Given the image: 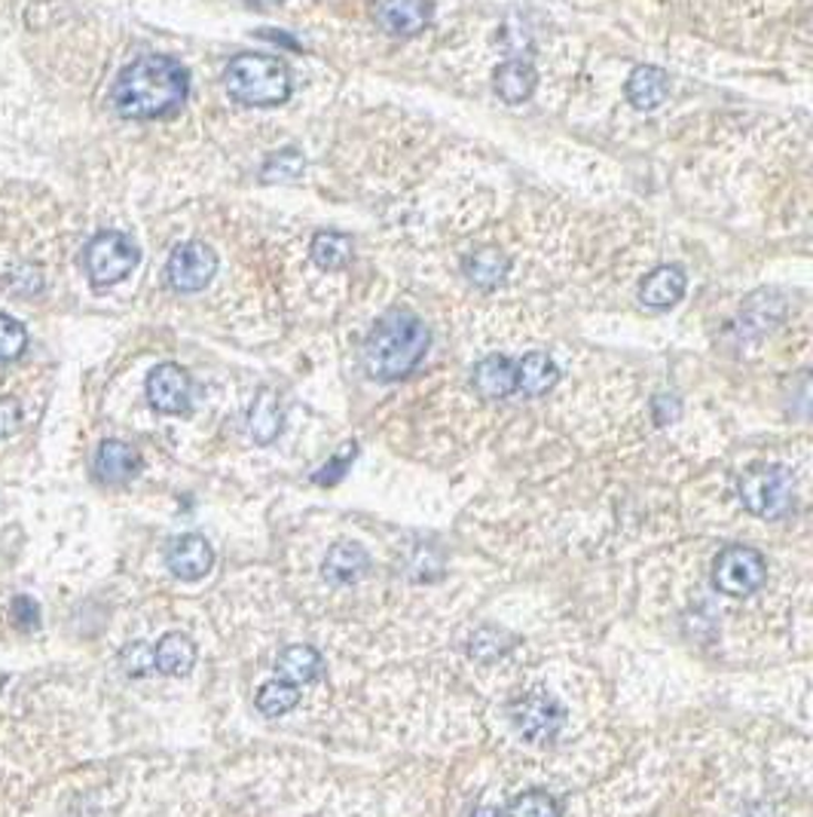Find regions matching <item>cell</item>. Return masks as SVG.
<instances>
[{
  "label": "cell",
  "mask_w": 813,
  "mask_h": 817,
  "mask_svg": "<svg viewBox=\"0 0 813 817\" xmlns=\"http://www.w3.org/2000/svg\"><path fill=\"white\" fill-rule=\"evenodd\" d=\"M191 92L184 64L172 55H141L116 78L111 102L126 120H156L178 111Z\"/></svg>",
  "instance_id": "1"
},
{
  "label": "cell",
  "mask_w": 813,
  "mask_h": 817,
  "mask_svg": "<svg viewBox=\"0 0 813 817\" xmlns=\"http://www.w3.org/2000/svg\"><path fill=\"white\" fill-rule=\"evenodd\" d=\"M432 334L413 313L392 309L385 313L364 340V368L373 380L394 384L404 380L429 353Z\"/></svg>",
  "instance_id": "2"
},
{
  "label": "cell",
  "mask_w": 813,
  "mask_h": 817,
  "mask_svg": "<svg viewBox=\"0 0 813 817\" xmlns=\"http://www.w3.org/2000/svg\"><path fill=\"white\" fill-rule=\"evenodd\" d=\"M224 86L229 99L251 108H272L288 102L291 95V71L276 55L264 52H241L224 71Z\"/></svg>",
  "instance_id": "3"
},
{
  "label": "cell",
  "mask_w": 813,
  "mask_h": 817,
  "mask_svg": "<svg viewBox=\"0 0 813 817\" xmlns=\"http://www.w3.org/2000/svg\"><path fill=\"white\" fill-rule=\"evenodd\" d=\"M740 502L752 511L755 518H786L792 511V474L783 466L764 462V466H752L740 474L738 481Z\"/></svg>",
  "instance_id": "4"
},
{
  "label": "cell",
  "mask_w": 813,
  "mask_h": 817,
  "mask_svg": "<svg viewBox=\"0 0 813 817\" xmlns=\"http://www.w3.org/2000/svg\"><path fill=\"white\" fill-rule=\"evenodd\" d=\"M508 716L514 732L521 735L526 744H535V747H547L554 744L563 728V719H566V711L563 704L547 695L545 690H533V692H521L514 702L508 704Z\"/></svg>",
  "instance_id": "5"
},
{
  "label": "cell",
  "mask_w": 813,
  "mask_h": 817,
  "mask_svg": "<svg viewBox=\"0 0 813 817\" xmlns=\"http://www.w3.org/2000/svg\"><path fill=\"white\" fill-rule=\"evenodd\" d=\"M138 245L116 231H104L99 236H92L86 252H83L86 276H90L95 288H107V285L123 282L132 269L138 267Z\"/></svg>",
  "instance_id": "6"
},
{
  "label": "cell",
  "mask_w": 813,
  "mask_h": 817,
  "mask_svg": "<svg viewBox=\"0 0 813 817\" xmlns=\"http://www.w3.org/2000/svg\"><path fill=\"white\" fill-rule=\"evenodd\" d=\"M768 579V563L755 549L747 545H728L712 561V585L722 591L724 598H752Z\"/></svg>",
  "instance_id": "7"
},
{
  "label": "cell",
  "mask_w": 813,
  "mask_h": 817,
  "mask_svg": "<svg viewBox=\"0 0 813 817\" xmlns=\"http://www.w3.org/2000/svg\"><path fill=\"white\" fill-rule=\"evenodd\" d=\"M217 255L212 245L184 243L168 257V282L181 294L203 292L208 282L215 279Z\"/></svg>",
  "instance_id": "8"
},
{
  "label": "cell",
  "mask_w": 813,
  "mask_h": 817,
  "mask_svg": "<svg viewBox=\"0 0 813 817\" xmlns=\"http://www.w3.org/2000/svg\"><path fill=\"white\" fill-rule=\"evenodd\" d=\"M147 401L153 410L159 413H187L193 405V380L181 365H156L147 377Z\"/></svg>",
  "instance_id": "9"
},
{
  "label": "cell",
  "mask_w": 813,
  "mask_h": 817,
  "mask_svg": "<svg viewBox=\"0 0 813 817\" xmlns=\"http://www.w3.org/2000/svg\"><path fill=\"white\" fill-rule=\"evenodd\" d=\"M166 563L178 579L196 582V579L212 573V566H215V549L199 533H184V537L172 539V545L166 551Z\"/></svg>",
  "instance_id": "10"
},
{
  "label": "cell",
  "mask_w": 813,
  "mask_h": 817,
  "mask_svg": "<svg viewBox=\"0 0 813 817\" xmlns=\"http://www.w3.org/2000/svg\"><path fill=\"white\" fill-rule=\"evenodd\" d=\"M432 0H380L377 3V25L394 38L420 34L422 28L432 22Z\"/></svg>",
  "instance_id": "11"
},
{
  "label": "cell",
  "mask_w": 813,
  "mask_h": 817,
  "mask_svg": "<svg viewBox=\"0 0 813 817\" xmlns=\"http://www.w3.org/2000/svg\"><path fill=\"white\" fill-rule=\"evenodd\" d=\"M141 472V453L120 438H107L95 453V474L104 484H126Z\"/></svg>",
  "instance_id": "12"
},
{
  "label": "cell",
  "mask_w": 813,
  "mask_h": 817,
  "mask_svg": "<svg viewBox=\"0 0 813 817\" xmlns=\"http://www.w3.org/2000/svg\"><path fill=\"white\" fill-rule=\"evenodd\" d=\"M370 570V554L356 542H337L321 563V573L333 585H352Z\"/></svg>",
  "instance_id": "13"
},
{
  "label": "cell",
  "mask_w": 813,
  "mask_h": 817,
  "mask_svg": "<svg viewBox=\"0 0 813 817\" xmlns=\"http://www.w3.org/2000/svg\"><path fill=\"white\" fill-rule=\"evenodd\" d=\"M474 389L490 401L517 392V365L508 356H486L474 368Z\"/></svg>",
  "instance_id": "14"
},
{
  "label": "cell",
  "mask_w": 813,
  "mask_h": 817,
  "mask_svg": "<svg viewBox=\"0 0 813 817\" xmlns=\"http://www.w3.org/2000/svg\"><path fill=\"white\" fill-rule=\"evenodd\" d=\"M682 294H686V273L676 264L651 269L639 285V297L651 309H670L673 304H679Z\"/></svg>",
  "instance_id": "15"
},
{
  "label": "cell",
  "mask_w": 813,
  "mask_h": 817,
  "mask_svg": "<svg viewBox=\"0 0 813 817\" xmlns=\"http://www.w3.org/2000/svg\"><path fill=\"white\" fill-rule=\"evenodd\" d=\"M153 664L166 677H187L196 664V643L184 631H168L166 637L153 646Z\"/></svg>",
  "instance_id": "16"
},
{
  "label": "cell",
  "mask_w": 813,
  "mask_h": 817,
  "mask_svg": "<svg viewBox=\"0 0 813 817\" xmlns=\"http://www.w3.org/2000/svg\"><path fill=\"white\" fill-rule=\"evenodd\" d=\"M276 671H279L281 680H288L294 686L300 683H316L325 671V658L316 646H306V643H294V646H285L276 658Z\"/></svg>",
  "instance_id": "17"
},
{
  "label": "cell",
  "mask_w": 813,
  "mask_h": 817,
  "mask_svg": "<svg viewBox=\"0 0 813 817\" xmlns=\"http://www.w3.org/2000/svg\"><path fill=\"white\" fill-rule=\"evenodd\" d=\"M667 92H670V80L655 64H639L634 74H630V80H627V99H630L636 111H655V108H661Z\"/></svg>",
  "instance_id": "18"
},
{
  "label": "cell",
  "mask_w": 813,
  "mask_h": 817,
  "mask_svg": "<svg viewBox=\"0 0 813 817\" xmlns=\"http://www.w3.org/2000/svg\"><path fill=\"white\" fill-rule=\"evenodd\" d=\"M535 83H538V74H535L533 64L523 62V59H508V62L496 68L493 90H496V95L502 102L521 104L533 95Z\"/></svg>",
  "instance_id": "19"
},
{
  "label": "cell",
  "mask_w": 813,
  "mask_h": 817,
  "mask_svg": "<svg viewBox=\"0 0 813 817\" xmlns=\"http://www.w3.org/2000/svg\"><path fill=\"white\" fill-rule=\"evenodd\" d=\"M559 380V368L554 365V358L545 353H529L517 361V392L526 398H538L550 392Z\"/></svg>",
  "instance_id": "20"
},
{
  "label": "cell",
  "mask_w": 813,
  "mask_h": 817,
  "mask_svg": "<svg viewBox=\"0 0 813 817\" xmlns=\"http://www.w3.org/2000/svg\"><path fill=\"white\" fill-rule=\"evenodd\" d=\"M281 426H285V413H281L279 396L272 389H260L248 410V432L257 445H272L281 435Z\"/></svg>",
  "instance_id": "21"
},
{
  "label": "cell",
  "mask_w": 813,
  "mask_h": 817,
  "mask_svg": "<svg viewBox=\"0 0 813 817\" xmlns=\"http://www.w3.org/2000/svg\"><path fill=\"white\" fill-rule=\"evenodd\" d=\"M508 257H505V252H498V248H477L474 255L465 257V276H469V282H474L477 288H496L498 282L505 279L508 276Z\"/></svg>",
  "instance_id": "22"
},
{
  "label": "cell",
  "mask_w": 813,
  "mask_h": 817,
  "mask_svg": "<svg viewBox=\"0 0 813 817\" xmlns=\"http://www.w3.org/2000/svg\"><path fill=\"white\" fill-rule=\"evenodd\" d=\"M309 252L321 269H346L352 264V236L340 231H321L312 236Z\"/></svg>",
  "instance_id": "23"
},
{
  "label": "cell",
  "mask_w": 813,
  "mask_h": 817,
  "mask_svg": "<svg viewBox=\"0 0 813 817\" xmlns=\"http://www.w3.org/2000/svg\"><path fill=\"white\" fill-rule=\"evenodd\" d=\"M255 704L260 714L269 716V719H276V716L291 714L294 707L300 704V690H297L294 683H288V680L272 677L257 690Z\"/></svg>",
  "instance_id": "24"
},
{
  "label": "cell",
  "mask_w": 813,
  "mask_h": 817,
  "mask_svg": "<svg viewBox=\"0 0 813 817\" xmlns=\"http://www.w3.org/2000/svg\"><path fill=\"white\" fill-rule=\"evenodd\" d=\"M511 643H514V640H511L508 631H502V627L493 625L477 627L474 637L469 640V655L474 662L490 664L496 662V658H502V655H508Z\"/></svg>",
  "instance_id": "25"
},
{
  "label": "cell",
  "mask_w": 813,
  "mask_h": 817,
  "mask_svg": "<svg viewBox=\"0 0 813 817\" xmlns=\"http://www.w3.org/2000/svg\"><path fill=\"white\" fill-rule=\"evenodd\" d=\"M505 817H563V811H559V805L554 796H547V793L542 790H533L517 796V799L511 803L508 815Z\"/></svg>",
  "instance_id": "26"
},
{
  "label": "cell",
  "mask_w": 813,
  "mask_h": 817,
  "mask_svg": "<svg viewBox=\"0 0 813 817\" xmlns=\"http://www.w3.org/2000/svg\"><path fill=\"white\" fill-rule=\"evenodd\" d=\"M306 166V160L300 151H294V147H288V151H281V154L276 156H269L267 163H264V172H260V178L264 181H294V178H300V172H303Z\"/></svg>",
  "instance_id": "27"
},
{
  "label": "cell",
  "mask_w": 813,
  "mask_h": 817,
  "mask_svg": "<svg viewBox=\"0 0 813 817\" xmlns=\"http://www.w3.org/2000/svg\"><path fill=\"white\" fill-rule=\"evenodd\" d=\"M25 325L0 313V361H16V358L25 353Z\"/></svg>",
  "instance_id": "28"
},
{
  "label": "cell",
  "mask_w": 813,
  "mask_h": 817,
  "mask_svg": "<svg viewBox=\"0 0 813 817\" xmlns=\"http://www.w3.org/2000/svg\"><path fill=\"white\" fill-rule=\"evenodd\" d=\"M120 664H123V671H126L128 677L151 674V671H156V664H153V646H147V643H128L123 655H120Z\"/></svg>",
  "instance_id": "29"
},
{
  "label": "cell",
  "mask_w": 813,
  "mask_h": 817,
  "mask_svg": "<svg viewBox=\"0 0 813 817\" xmlns=\"http://www.w3.org/2000/svg\"><path fill=\"white\" fill-rule=\"evenodd\" d=\"M356 453H358V445H346L337 457H333L325 469H318L316 472V484H337L340 478L346 474V469L352 466V460H356Z\"/></svg>",
  "instance_id": "30"
},
{
  "label": "cell",
  "mask_w": 813,
  "mask_h": 817,
  "mask_svg": "<svg viewBox=\"0 0 813 817\" xmlns=\"http://www.w3.org/2000/svg\"><path fill=\"white\" fill-rule=\"evenodd\" d=\"M22 429V405L16 398H0V438H10Z\"/></svg>",
  "instance_id": "31"
},
{
  "label": "cell",
  "mask_w": 813,
  "mask_h": 817,
  "mask_svg": "<svg viewBox=\"0 0 813 817\" xmlns=\"http://www.w3.org/2000/svg\"><path fill=\"white\" fill-rule=\"evenodd\" d=\"M13 619L19 627L34 631L40 625V606L34 598H16L13 601Z\"/></svg>",
  "instance_id": "32"
},
{
  "label": "cell",
  "mask_w": 813,
  "mask_h": 817,
  "mask_svg": "<svg viewBox=\"0 0 813 817\" xmlns=\"http://www.w3.org/2000/svg\"><path fill=\"white\" fill-rule=\"evenodd\" d=\"M676 417H679V401H676V398L667 396L655 398V420L661 422V426H667V422L676 420Z\"/></svg>",
  "instance_id": "33"
},
{
  "label": "cell",
  "mask_w": 813,
  "mask_h": 817,
  "mask_svg": "<svg viewBox=\"0 0 813 817\" xmlns=\"http://www.w3.org/2000/svg\"><path fill=\"white\" fill-rule=\"evenodd\" d=\"M471 817H505V815H502L498 808H490V805H483V808H477V811H474Z\"/></svg>",
  "instance_id": "34"
}]
</instances>
